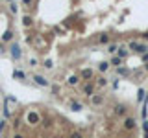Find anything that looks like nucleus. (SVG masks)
I'll return each instance as SVG.
<instances>
[{
  "label": "nucleus",
  "mask_w": 148,
  "mask_h": 138,
  "mask_svg": "<svg viewBox=\"0 0 148 138\" xmlns=\"http://www.w3.org/2000/svg\"><path fill=\"white\" fill-rule=\"evenodd\" d=\"M135 127V120L133 118H126V121H124V129H133Z\"/></svg>",
  "instance_id": "obj_1"
}]
</instances>
